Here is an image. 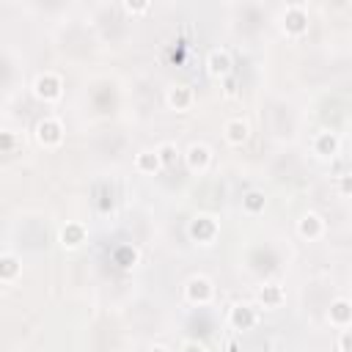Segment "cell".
<instances>
[{
	"mask_svg": "<svg viewBox=\"0 0 352 352\" xmlns=\"http://www.w3.org/2000/svg\"><path fill=\"white\" fill-rule=\"evenodd\" d=\"M22 272V264L14 253H0V283H14Z\"/></svg>",
	"mask_w": 352,
	"mask_h": 352,
	"instance_id": "obj_17",
	"label": "cell"
},
{
	"mask_svg": "<svg viewBox=\"0 0 352 352\" xmlns=\"http://www.w3.org/2000/svg\"><path fill=\"white\" fill-rule=\"evenodd\" d=\"M182 160H184V165H187L190 173H206L209 165H212V148L206 143H201V140L198 143H190L187 151L182 154Z\"/></svg>",
	"mask_w": 352,
	"mask_h": 352,
	"instance_id": "obj_7",
	"label": "cell"
},
{
	"mask_svg": "<svg viewBox=\"0 0 352 352\" xmlns=\"http://www.w3.org/2000/svg\"><path fill=\"white\" fill-rule=\"evenodd\" d=\"M157 154H160V162H162V170H168V168H176L179 165V160H182V151H179V146L176 143H162V146H157Z\"/></svg>",
	"mask_w": 352,
	"mask_h": 352,
	"instance_id": "obj_19",
	"label": "cell"
},
{
	"mask_svg": "<svg viewBox=\"0 0 352 352\" xmlns=\"http://www.w3.org/2000/svg\"><path fill=\"white\" fill-rule=\"evenodd\" d=\"M264 209H267V195H264L261 190H248V192L242 195V212H245V214L256 217V214H261Z\"/></svg>",
	"mask_w": 352,
	"mask_h": 352,
	"instance_id": "obj_18",
	"label": "cell"
},
{
	"mask_svg": "<svg viewBox=\"0 0 352 352\" xmlns=\"http://www.w3.org/2000/svg\"><path fill=\"white\" fill-rule=\"evenodd\" d=\"M297 234L302 236V239H308V242H314V239H322V234H324V217L319 214V212H305L300 220H297Z\"/></svg>",
	"mask_w": 352,
	"mask_h": 352,
	"instance_id": "obj_12",
	"label": "cell"
},
{
	"mask_svg": "<svg viewBox=\"0 0 352 352\" xmlns=\"http://www.w3.org/2000/svg\"><path fill=\"white\" fill-rule=\"evenodd\" d=\"M85 239H88V228H85L82 223H77V220H72V223H66V226L60 228V245L69 248V250L80 248Z\"/></svg>",
	"mask_w": 352,
	"mask_h": 352,
	"instance_id": "obj_16",
	"label": "cell"
},
{
	"mask_svg": "<svg viewBox=\"0 0 352 352\" xmlns=\"http://www.w3.org/2000/svg\"><path fill=\"white\" fill-rule=\"evenodd\" d=\"M14 143H16V138H14V135H8V132H0V151H8Z\"/></svg>",
	"mask_w": 352,
	"mask_h": 352,
	"instance_id": "obj_26",
	"label": "cell"
},
{
	"mask_svg": "<svg viewBox=\"0 0 352 352\" xmlns=\"http://www.w3.org/2000/svg\"><path fill=\"white\" fill-rule=\"evenodd\" d=\"M226 352H239V346H236V341H228V346H226Z\"/></svg>",
	"mask_w": 352,
	"mask_h": 352,
	"instance_id": "obj_28",
	"label": "cell"
},
{
	"mask_svg": "<svg viewBox=\"0 0 352 352\" xmlns=\"http://www.w3.org/2000/svg\"><path fill=\"white\" fill-rule=\"evenodd\" d=\"M146 352H173V349H170V346H165V344H151Z\"/></svg>",
	"mask_w": 352,
	"mask_h": 352,
	"instance_id": "obj_27",
	"label": "cell"
},
{
	"mask_svg": "<svg viewBox=\"0 0 352 352\" xmlns=\"http://www.w3.org/2000/svg\"><path fill=\"white\" fill-rule=\"evenodd\" d=\"M311 148H314V154L316 157H322V160H333L338 151H341V138H338V132H333V129H319L316 135H314V140H311Z\"/></svg>",
	"mask_w": 352,
	"mask_h": 352,
	"instance_id": "obj_10",
	"label": "cell"
},
{
	"mask_svg": "<svg viewBox=\"0 0 352 352\" xmlns=\"http://www.w3.org/2000/svg\"><path fill=\"white\" fill-rule=\"evenodd\" d=\"M165 104L173 110V113H190V107L195 104V91L184 82H176L165 91Z\"/></svg>",
	"mask_w": 352,
	"mask_h": 352,
	"instance_id": "obj_9",
	"label": "cell"
},
{
	"mask_svg": "<svg viewBox=\"0 0 352 352\" xmlns=\"http://www.w3.org/2000/svg\"><path fill=\"white\" fill-rule=\"evenodd\" d=\"M217 234H220V223H217V217H212L206 212L192 214L187 223V236L198 245H212L217 239Z\"/></svg>",
	"mask_w": 352,
	"mask_h": 352,
	"instance_id": "obj_4",
	"label": "cell"
},
{
	"mask_svg": "<svg viewBox=\"0 0 352 352\" xmlns=\"http://www.w3.org/2000/svg\"><path fill=\"white\" fill-rule=\"evenodd\" d=\"M184 300L190 302V305H209L212 300H214V283H212V278H206V275H190L187 278V283H184Z\"/></svg>",
	"mask_w": 352,
	"mask_h": 352,
	"instance_id": "obj_5",
	"label": "cell"
},
{
	"mask_svg": "<svg viewBox=\"0 0 352 352\" xmlns=\"http://www.w3.org/2000/svg\"><path fill=\"white\" fill-rule=\"evenodd\" d=\"M179 352H209V349H206L204 341H198V338H187V341L179 346Z\"/></svg>",
	"mask_w": 352,
	"mask_h": 352,
	"instance_id": "obj_23",
	"label": "cell"
},
{
	"mask_svg": "<svg viewBox=\"0 0 352 352\" xmlns=\"http://www.w3.org/2000/svg\"><path fill=\"white\" fill-rule=\"evenodd\" d=\"M135 170L138 173H146V176H154L162 170V162H160V154L157 148H140L135 154Z\"/></svg>",
	"mask_w": 352,
	"mask_h": 352,
	"instance_id": "obj_15",
	"label": "cell"
},
{
	"mask_svg": "<svg viewBox=\"0 0 352 352\" xmlns=\"http://www.w3.org/2000/svg\"><path fill=\"white\" fill-rule=\"evenodd\" d=\"M283 302H286V292H283L280 283L270 280V283H261V286H258V292H256V305H258V308L275 311V308H280Z\"/></svg>",
	"mask_w": 352,
	"mask_h": 352,
	"instance_id": "obj_11",
	"label": "cell"
},
{
	"mask_svg": "<svg viewBox=\"0 0 352 352\" xmlns=\"http://www.w3.org/2000/svg\"><path fill=\"white\" fill-rule=\"evenodd\" d=\"M126 14H132V16H138V14H146V11H151V3H124L121 6Z\"/></svg>",
	"mask_w": 352,
	"mask_h": 352,
	"instance_id": "obj_24",
	"label": "cell"
},
{
	"mask_svg": "<svg viewBox=\"0 0 352 352\" xmlns=\"http://www.w3.org/2000/svg\"><path fill=\"white\" fill-rule=\"evenodd\" d=\"M223 135H226V143L228 146H242L250 138V124L245 118H228L223 124Z\"/></svg>",
	"mask_w": 352,
	"mask_h": 352,
	"instance_id": "obj_14",
	"label": "cell"
},
{
	"mask_svg": "<svg viewBox=\"0 0 352 352\" xmlns=\"http://www.w3.org/2000/svg\"><path fill=\"white\" fill-rule=\"evenodd\" d=\"M349 192H352V176L349 173H341L338 176V195L341 198H349Z\"/></svg>",
	"mask_w": 352,
	"mask_h": 352,
	"instance_id": "obj_25",
	"label": "cell"
},
{
	"mask_svg": "<svg viewBox=\"0 0 352 352\" xmlns=\"http://www.w3.org/2000/svg\"><path fill=\"white\" fill-rule=\"evenodd\" d=\"M204 66H206V74H209L212 80H223V77H228V74H231L234 60H231V52H228V50L214 47V50H209V52H206Z\"/></svg>",
	"mask_w": 352,
	"mask_h": 352,
	"instance_id": "obj_8",
	"label": "cell"
},
{
	"mask_svg": "<svg viewBox=\"0 0 352 352\" xmlns=\"http://www.w3.org/2000/svg\"><path fill=\"white\" fill-rule=\"evenodd\" d=\"M220 82H223V96H226V99H234V96L239 94V82H236V77L228 74V77H223Z\"/></svg>",
	"mask_w": 352,
	"mask_h": 352,
	"instance_id": "obj_21",
	"label": "cell"
},
{
	"mask_svg": "<svg viewBox=\"0 0 352 352\" xmlns=\"http://www.w3.org/2000/svg\"><path fill=\"white\" fill-rule=\"evenodd\" d=\"M280 28H283L286 36H294V38L305 36L308 28H311L308 6H305V3H289V6L283 8V14H280Z\"/></svg>",
	"mask_w": 352,
	"mask_h": 352,
	"instance_id": "obj_3",
	"label": "cell"
},
{
	"mask_svg": "<svg viewBox=\"0 0 352 352\" xmlns=\"http://www.w3.org/2000/svg\"><path fill=\"white\" fill-rule=\"evenodd\" d=\"M33 138H36V143H38L41 148H58V146L63 143V138H66V126H63L60 118H55V116H44V118L36 121V126H33Z\"/></svg>",
	"mask_w": 352,
	"mask_h": 352,
	"instance_id": "obj_2",
	"label": "cell"
},
{
	"mask_svg": "<svg viewBox=\"0 0 352 352\" xmlns=\"http://www.w3.org/2000/svg\"><path fill=\"white\" fill-rule=\"evenodd\" d=\"M327 322H330V327H338V330L349 327L352 324V302L346 297H336L327 308Z\"/></svg>",
	"mask_w": 352,
	"mask_h": 352,
	"instance_id": "obj_13",
	"label": "cell"
},
{
	"mask_svg": "<svg viewBox=\"0 0 352 352\" xmlns=\"http://www.w3.org/2000/svg\"><path fill=\"white\" fill-rule=\"evenodd\" d=\"M30 91H33V96H36L38 102L55 104V102H60V96H63V77H60L58 72H52V69H44V72H38V74L33 77Z\"/></svg>",
	"mask_w": 352,
	"mask_h": 352,
	"instance_id": "obj_1",
	"label": "cell"
},
{
	"mask_svg": "<svg viewBox=\"0 0 352 352\" xmlns=\"http://www.w3.org/2000/svg\"><path fill=\"white\" fill-rule=\"evenodd\" d=\"M261 322V311L256 302H234L228 308V324L234 330H253Z\"/></svg>",
	"mask_w": 352,
	"mask_h": 352,
	"instance_id": "obj_6",
	"label": "cell"
},
{
	"mask_svg": "<svg viewBox=\"0 0 352 352\" xmlns=\"http://www.w3.org/2000/svg\"><path fill=\"white\" fill-rule=\"evenodd\" d=\"M113 261H116L121 270L135 267V264H138V248H132V245H118V248L113 250Z\"/></svg>",
	"mask_w": 352,
	"mask_h": 352,
	"instance_id": "obj_20",
	"label": "cell"
},
{
	"mask_svg": "<svg viewBox=\"0 0 352 352\" xmlns=\"http://www.w3.org/2000/svg\"><path fill=\"white\" fill-rule=\"evenodd\" d=\"M336 346H338V352H349V346H352V330H349V327H344V330L338 333Z\"/></svg>",
	"mask_w": 352,
	"mask_h": 352,
	"instance_id": "obj_22",
	"label": "cell"
}]
</instances>
